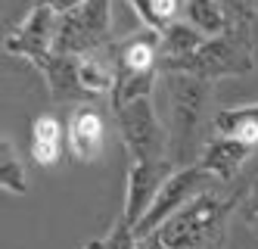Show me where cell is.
<instances>
[{
  "label": "cell",
  "mask_w": 258,
  "mask_h": 249,
  "mask_svg": "<svg viewBox=\"0 0 258 249\" xmlns=\"http://www.w3.org/2000/svg\"><path fill=\"white\" fill-rule=\"evenodd\" d=\"M165 93H168V159L171 165H196L202 156V146L209 140L202 137L206 122V103H209V81L193 78L180 72H162Z\"/></svg>",
  "instance_id": "6da1fadb"
},
{
  "label": "cell",
  "mask_w": 258,
  "mask_h": 249,
  "mask_svg": "<svg viewBox=\"0 0 258 249\" xmlns=\"http://www.w3.org/2000/svg\"><path fill=\"white\" fill-rule=\"evenodd\" d=\"M239 196L243 193L221 196L206 190L190 206H183L177 215H171L156 234L165 243V249H218L224 240V221Z\"/></svg>",
  "instance_id": "7a4b0ae2"
},
{
  "label": "cell",
  "mask_w": 258,
  "mask_h": 249,
  "mask_svg": "<svg viewBox=\"0 0 258 249\" xmlns=\"http://www.w3.org/2000/svg\"><path fill=\"white\" fill-rule=\"evenodd\" d=\"M180 75H193L202 81H218V78H239V75L255 72V47L246 22H233L224 34L206 37L202 47L180 63Z\"/></svg>",
  "instance_id": "3957f363"
},
{
  "label": "cell",
  "mask_w": 258,
  "mask_h": 249,
  "mask_svg": "<svg viewBox=\"0 0 258 249\" xmlns=\"http://www.w3.org/2000/svg\"><path fill=\"white\" fill-rule=\"evenodd\" d=\"M112 0H87L84 7L56 19L53 53L56 56H90L112 47Z\"/></svg>",
  "instance_id": "277c9868"
},
{
  "label": "cell",
  "mask_w": 258,
  "mask_h": 249,
  "mask_svg": "<svg viewBox=\"0 0 258 249\" xmlns=\"http://www.w3.org/2000/svg\"><path fill=\"white\" fill-rule=\"evenodd\" d=\"M115 122H118L121 143H124L127 156H131L134 162L168 159V134H165V128L159 125L153 97L134 100V103L115 109Z\"/></svg>",
  "instance_id": "5b68a950"
},
{
  "label": "cell",
  "mask_w": 258,
  "mask_h": 249,
  "mask_svg": "<svg viewBox=\"0 0 258 249\" xmlns=\"http://www.w3.org/2000/svg\"><path fill=\"white\" fill-rule=\"evenodd\" d=\"M209 178H212V175H209L202 165H183V168H174L171 178L162 184V190H159V196H156L153 209H150V212H146V218L137 224V231H134L137 240L156 234L171 215H177L183 206H190L196 196L206 193V190H209Z\"/></svg>",
  "instance_id": "8992f818"
},
{
  "label": "cell",
  "mask_w": 258,
  "mask_h": 249,
  "mask_svg": "<svg viewBox=\"0 0 258 249\" xmlns=\"http://www.w3.org/2000/svg\"><path fill=\"white\" fill-rule=\"evenodd\" d=\"M56 13L31 4L28 16L22 19L16 31L7 37V53L13 56H25L31 66H38L41 72L53 60V37H56Z\"/></svg>",
  "instance_id": "52a82bcc"
},
{
  "label": "cell",
  "mask_w": 258,
  "mask_h": 249,
  "mask_svg": "<svg viewBox=\"0 0 258 249\" xmlns=\"http://www.w3.org/2000/svg\"><path fill=\"white\" fill-rule=\"evenodd\" d=\"M171 171H174V165L168 159L131 162V168H127V200H124V212L121 215L134 224V231H137V224L146 218V212L153 209L159 190H162L165 181L171 178Z\"/></svg>",
  "instance_id": "ba28073f"
},
{
  "label": "cell",
  "mask_w": 258,
  "mask_h": 249,
  "mask_svg": "<svg viewBox=\"0 0 258 249\" xmlns=\"http://www.w3.org/2000/svg\"><path fill=\"white\" fill-rule=\"evenodd\" d=\"M249 150H252V143L239 140V137H221V134H215V137H209V143L202 146V156H199L196 165H202L218 181H230V178L239 175L243 162L249 159Z\"/></svg>",
  "instance_id": "9c48e42d"
},
{
  "label": "cell",
  "mask_w": 258,
  "mask_h": 249,
  "mask_svg": "<svg viewBox=\"0 0 258 249\" xmlns=\"http://www.w3.org/2000/svg\"><path fill=\"white\" fill-rule=\"evenodd\" d=\"M66 137H69V146H72V153H75L78 162L97 159V153L103 146V116H100V109L90 106V103L78 106L69 116Z\"/></svg>",
  "instance_id": "30bf717a"
},
{
  "label": "cell",
  "mask_w": 258,
  "mask_h": 249,
  "mask_svg": "<svg viewBox=\"0 0 258 249\" xmlns=\"http://www.w3.org/2000/svg\"><path fill=\"white\" fill-rule=\"evenodd\" d=\"M206 34L196 31L193 25L174 22L168 31H162V44H159V72H177L180 63H187L190 56L202 47Z\"/></svg>",
  "instance_id": "8fae6325"
},
{
  "label": "cell",
  "mask_w": 258,
  "mask_h": 249,
  "mask_svg": "<svg viewBox=\"0 0 258 249\" xmlns=\"http://www.w3.org/2000/svg\"><path fill=\"white\" fill-rule=\"evenodd\" d=\"M44 78L50 84V93L56 100H87L81 87V63L78 56H56L53 53L50 66L44 69Z\"/></svg>",
  "instance_id": "7c38bea8"
},
{
  "label": "cell",
  "mask_w": 258,
  "mask_h": 249,
  "mask_svg": "<svg viewBox=\"0 0 258 249\" xmlns=\"http://www.w3.org/2000/svg\"><path fill=\"white\" fill-rule=\"evenodd\" d=\"M31 156L38 165L50 168L62 159V125L56 116H38L31 125Z\"/></svg>",
  "instance_id": "4fadbf2b"
},
{
  "label": "cell",
  "mask_w": 258,
  "mask_h": 249,
  "mask_svg": "<svg viewBox=\"0 0 258 249\" xmlns=\"http://www.w3.org/2000/svg\"><path fill=\"white\" fill-rule=\"evenodd\" d=\"M212 128H215V134H221V137H239L246 143H255L258 140V103L215 112Z\"/></svg>",
  "instance_id": "5bb4252c"
},
{
  "label": "cell",
  "mask_w": 258,
  "mask_h": 249,
  "mask_svg": "<svg viewBox=\"0 0 258 249\" xmlns=\"http://www.w3.org/2000/svg\"><path fill=\"white\" fill-rule=\"evenodd\" d=\"M183 13H187V25H193L206 37H218L233 25L230 13L218 0H183Z\"/></svg>",
  "instance_id": "9a60e30c"
},
{
  "label": "cell",
  "mask_w": 258,
  "mask_h": 249,
  "mask_svg": "<svg viewBox=\"0 0 258 249\" xmlns=\"http://www.w3.org/2000/svg\"><path fill=\"white\" fill-rule=\"evenodd\" d=\"M134 7V13L140 16L143 28H153V31H168L177 22V13H180V0H127Z\"/></svg>",
  "instance_id": "2e32d148"
},
{
  "label": "cell",
  "mask_w": 258,
  "mask_h": 249,
  "mask_svg": "<svg viewBox=\"0 0 258 249\" xmlns=\"http://www.w3.org/2000/svg\"><path fill=\"white\" fill-rule=\"evenodd\" d=\"M0 187L7 193H16V196H25L28 193V178H25V168L16 156L13 143L4 137L0 140Z\"/></svg>",
  "instance_id": "e0dca14e"
},
{
  "label": "cell",
  "mask_w": 258,
  "mask_h": 249,
  "mask_svg": "<svg viewBox=\"0 0 258 249\" xmlns=\"http://www.w3.org/2000/svg\"><path fill=\"white\" fill-rule=\"evenodd\" d=\"M81 249H140V243H137V234H134V224L124 215H118V221L112 224V231L106 237L87 240Z\"/></svg>",
  "instance_id": "ac0fdd59"
},
{
  "label": "cell",
  "mask_w": 258,
  "mask_h": 249,
  "mask_svg": "<svg viewBox=\"0 0 258 249\" xmlns=\"http://www.w3.org/2000/svg\"><path fill=\"white\" fill-rule=\"evenodd\" d=\"M221 7L230 13V19L236 22H249L252 16H258V0H218Z\"/></svg>",
  "instance_id": "d6986e66"
},
{
  "label": "cell",
  "mask_w": 258,
  "mask_h": 249,
  "mask_svg": "<svg viewBox=\"0 0 258 249\" xmlns=\"http://www.w3.org/2000/svg\"><path fill=\"white\" fill-rule=\"evenodd\" d=\"M38 7H47V10H53L56 16H66V13H72V10H78V7H84L87 0H34Z\"/></svg>",
  "instance_id": "ffe728a7"
},
{
  "label": "cell",
  "mask_w": 258,
  "mask_h": 249,
  "mask_svg": "<svg viewBox=\"0 0 258 249\" xmlns=\"http://www.w3.org/2000/svg\"><path fill=\"white\" fill-rule=\"evenodd\" d=\"M246 221L252 224V231H258V184L252 187L249 203H246Z\"/></svg>",
  "instance_id": "44dd1931"
},
{
  "label": "cell",
  "mask_w": 258,
  "mask_h": 249,
  "mask_svg": "<svg viewBox=\"0 0 258 249\" xmlns=\"http://www.w3.org/2000/svg\"><path fill=\"white\" fill-rule=\"evenodd\" d=\"M137 243H140V249H165V243L159 240V234H150V237H140Z\"/></svg>",
  "instance_id": "7402d4cb"
}]
</instances>
